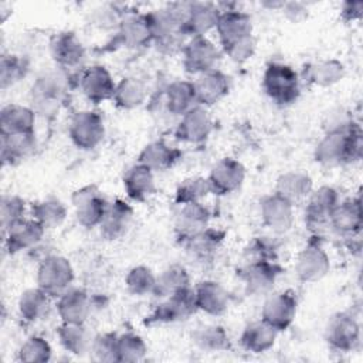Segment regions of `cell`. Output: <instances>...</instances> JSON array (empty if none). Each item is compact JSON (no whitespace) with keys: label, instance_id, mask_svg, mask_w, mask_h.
I'll return each mask as SVG.
<instances>
[{"label":"cell","instance_id":"obj_1","mask_svg":"<svg viewBox=\"0 0 363 363\" xmlns=\"http://www.w3.org/2000/svg\"><path fill=\"white\" fill-rule=\"evenodd\" d=\"M363 153V132L359 123L349 121L329 129L318 142L313 157L325 167H337L359 162Z\"/></svg>","mask_w":363,"mask_h":363},{"label":"cell","instance_id":"obj_2","mask_svg":"<svg viewBox=\"0 0 363 363\" xmlns=\"http://www.w3.org/2000/svg\"><path fill=\"white\" fill-rule=\"evenodd\" d=\"M71 79L62 68L41 72L30 88V106L43 118H54L67 101Z\"/></svg>","mask_w":363,"mask_h":363},{"label":"cell","instance_id":"obj_3","mask_svg":"<svg viewBox=\"0 0 363 363\" xmlns=\"http://www.w3.org/2000/svg\"><path fill=\"white\" fill-rule=\"evenodd\" d=\"M190 3H172L162 9L147 13L153 41L166 51L184 47V24L189 16Z\"/></svg>","mask_w":363,"mask_h":363},{"label":"cell","instance_id":"obj_4","mask_svg":"<svg viewBox=\"0 0 363 363\" xmlns=\"http://www.w3.org/2000/svg\"><path fill=\"white\" fill-rule=\"evenodd\" d=\"M262 89L278 105H291L301 95L299 74L288 64L271 62L262 75Z\"/></svg>","mask_w":363,"mask_h":363},{"label":"cell","instance_id":"obj_5","mask_svg":"<svg viewBox=\"0 0 363 363\" xmlns=\"http://www.w3.org/2000/svg\"><path fill=\"white\" fill-rule=\"evenodd\" d=\"M75 274L71 262L62 255L45 257L37 269V286L51 298H58L72 286Z\"/></svg>","mask_w":363,"mask_h":363},{"label":"cell","instance_id":"obj_6","mask_svg":"<svg viewBox=\"0 0 363 363\" xmlns=\"http://www.w3.org/2000/svg\"><path fill=\"white\" fill-rule=\"evenodd\" d=\"M72 145L81 150H94L105 138V123L102 116L92 109L77 112L68 128Z\"/></svg>","mask_w":363,"mask_h":363},{"label":"cell","instance_id":"obj_7","mask_svg":"<svg viewBox=\"0 0 363 363\" xmlns=\"http://www.w3.org/2000/svg\"><path fill=\"white\" fill-rule=\"evenodd\" d=\"M71 203L77 221L85 228L99 227L109 206L96 184H85L72 191Z\"/></svg>","mask_w":363,"mask_h":363},{"label":"cell","instance_id":"obj_8","mask_svg":"<svg viewBox=\"0 0 363 363\" xmlns=\"http://www.w3.org/2000/svg\"><path fill=\"white\" fill-rule=\"evenodd\" d=\"M194 292L191 288L162 298V302L146 318L147 325H166L187 320L197 312Z\"/></svg>","mask_w":363,"mask_h":363},{"label":"cell","instance_id":"obj_9","mask_svg":"<svg viewBox=\"0 0 363 363\" xmlns=\"http://www.w3.org/2000/svg\"><path fill=\"white\" fill-rule=\"evenodd\" d=\"M325 340L335 352H354L360 345V325L352 313L337 312L326 323Z\"/></svg>","mask_w":363,"mask_h":363},{"label":"cell","instance_id":"obj_10","mask_svg":"<svg viewBox=\"0 0 363 363\" xmlns=\"http://www.w3.org/2000/svg\"><path fill=\"white\" fill-rule=\"evenodd\" d=\"M282 271L278 261L252 259L240 271V278L248 295L264 296L272 292Z\"/></svg>","mask_w":363,"mask_h":363},{"label":"cell","instance_id":"obj_11","mask_svg":"<svg viewBox=\"0 0 363 363\" xmlns=\"http://www.w3.org/2000/svg\"><path fill=\"white\" fill-rule=\"evenodd\" d=\"M182 55L184 69L197 77L217 68L221 51L208 37H191L184 44Z\"/></svg>","mask_w":363,"mask_h":363},{"label":"cell","instance_id":"obj_12","mask_svg":"<svg viewBox=\"0 0 363 363\" xmlns=\"http://www.w3.org/2000/svg\"><path fill=\"white\" fill-rule=\"evenodd\" d=\"M252 30V18L248 13L238 9L220 10L216 33L218 35L223 51L244 40L254 37Z\"/></svg>","mask_w":363,"mask_h":363},{"label":"cell","instance_id":"obj_13","mask_svg":"<svg viewBox=\"0 0 363 363\" xmlns=\"http://www.w3.org/2000/svg\"><path fill=\"white\" fill-rule=\"evenodd\" d=\"M339 201V193L332 186H320L319 189L312 190L305 206L306 227L313 233H319L329 227L332 211Z\"/></svg>","mask_w":363,"mask_h":363},{"label":"cell","instance_id":"obj_14","mask_svg":"<svg viewBox=\"0 0 363 363\" xmlns=\"http://www.w3.org/2000/svg\"><path fill=\"white\" fill-rule=\"evenodd\" d=\"M296 309L298 301L292 291L271 292L264 301L261 319L275 330L284 332L292 325L296 316Z\"/></svg>","mask_w":363,"mask_h":363},{"label":"cell","instance_id":"obj_15","mask_svg":"<svg viewBox=\"0 0 363 363\" xmlns=\"http://www.w3.org/2000/svg\"><path fill=\"white\" fill-rule=\"evenodd\" d=\"M77 84L82 95L95 105L112 101L116 86L111 72L104 65H91L84 68L78 75Z\"/></svg>","mask_w":363,"mask_h":363},{"label":"cell","instance_id":"obj_16","mask_svg":"<svg viewBox=\"0 0 363 363\" xmlns=\"http://www.w3.org/2000/svg\"><path fill=\"white\" fill-rule=\"evenodd\" d=\"M330 258L318 241H309L298 254L295 261V274L302 282H318L328 275Z\"/></svg>","mask_w":363,"mask_h":363},{"label":"cell","instance_id":"obj_17","mask_svg":"<svg viewBox=\"0 0 363 363\" xmlns=\"http://www.w3.org/2000/svg\"><path fill=\"white\" fill-rule=\"evenodd\" d=\"M211 193L227 196L237 191L245 180L244 164L234 157L220 159L211 169L208 177Z\"/></svg>","mask_w":363,"mask_h":363},{"label":"cell","instance_id":"obj_18","mask_svg":"<svg viewBox=\"0 0 363 363\" xmlns=\"http://www.w3.org/2000/svg\"><path fill=\"white\" fill-rule=\"evenodd\" d=\"M50 52L57 67L65 71L79 68L86 58L85 45L72 31L55 34L50 44Z\"/></svg>","mask_w":363,"mask_h":363},{"label":"cell","instance_id":"obj_19","mask_svg":"<svg viewBox=\"0 0 363 363\" xmlns=\"http://www.w3.org/2000/svg\"><path fill=\"white\" fill-rule=\"evenodd\" d=\"M214 129V122L207 108L194 106L184 113L176 128V136L179 140L191 145L204 143Z\"/></svg>","mask_w":363,"mask_h":363},{"label":"cell","instance_id":"obj_20","mask_svg":"<svg viewBox=\"0 0 363 363\" xmlns=\"http://www.w3.org/2000/svg\"><path fill=\"white\" fill-rule=\"evenodd\" d=\"M191 82L197 105L204 108L213 106L220 102L223 98L227 96L231 88L230 77L218 68L197 75L196 79Z\"/></svg>","mask_w":363,"mask_h":363},{"label":"cell","instance_id":"obj_21","mask_svg":"<svg viewBox=\"0 0 363 363\" xmlns=\"http://www.w3.org/2000/svg\"><path fill=\"white\" fill-rule=\"evenodd\" d=\"M259 216L262 223L274 233H285L294 223V204L278 193L267 194L259 201Z\"/></svg>","mask_w":363,"mask_h":363},{"label":"cell","instance_id":"obj_22","mask_svg":"<svg viewBox=\"0 0 363 363\" xmlns=\"http://www.w3.org/2000/svg\"><path fill=\"white\" fill-rule=\"evenodd\" d=\"M116 38L126 48H140L153 43L147 13L128 11L122 14L118 24Z\"/></svg>","mask_w":363,"mask_h":363},{"label":"cell","instance_id":"obj_23","mask_svg":"<svg viewBox=\"0 0 363 363\" xmlns=\"http://www.w3.org/2000/svg\"><path fill=\"white\" fill-rule=\"evenodd\" d=\"M363 225L360 197L339 201L332 211L329 227L340 237L352 240L360 234Z\"/></svg>","mask_w":363,"mask_h":363},{"label":"cell","instance_id":"obj_24","mask_svg":"<svg viewBox=\"0 0 363 363\" xmlns=\"http://www.w3.org/2000/svg\"><path fill=\"white\" fill-rule=\"evenodd\" d=\"M91 295L84 288H68L57 298V312L61 322L85 323L92 313Z\"/></svg>","mask_w":363,"mask_h":363},{"label":"cell","instance_id":"obj_25","mask_svg":"<svg viewBox=\"0 0 363 363\" xmlns=\"http://www.w3.org/2000/svg\"><path fill=\"white\" fill-rule=\"evenodd\" d=\"M225 233L217 228L207 227L199 234L190 237L182 242L186 248L187 255L200 264H208L216 259L220 250L223 248Z\"/></svg>","mask_w":363,"mask_h":363},{"label":"cell","instance_id":"obj_26","mask_svg":"<svg viewBox=\"0 0 363 363\" xmlns=\"http://www.w3.org/2000/svg\"><path fill=\"white\" fill-rule=\"evenodd\" d=\"M211 218L210 208L201 203H189L180 206L174 220V233L179 241L184 242L208 227Z\"/></svg>","mask_w":363,"mask_h":363},{"label":"cell","instance_id":"obj_27","mask_svg":"<svg viewBox=\"0 0 363 363\" xmlns=\"http://www.w3.org/2000/svg\"><path fill=\"white\" fill-rule=\"evenodd\" d=\"M45 234V228L34 218H24L9 228L4 235V247L10 254L31 250L38 245Z\"/></svg>","mask_w":363,"mask_h":363},{"label":"cell","instance_id":"obj_28","mask_svg":"<svg viewBox=\"0 0 363 363\" xmlns=\"http://www.w3.org/2000/svg\"><path fill=\"white\" fill-rule=\"evenodd\" d=\"M133 218V208L130 204L121 199H115L109 203L102 223L99 224L101 235L108 241H116L122 238L130 228Z\"/></svg>","mask_w":363,"mask_h":363},{"label":"cell","instance_id":"obj_29","mask_svg":"<svg viewBox=\"0 0 363 363\" xmlns=\"http://www.w3.org/2000/svg\"><path fill=\"white\" fill-rule=\"evenodd\" d=\"M193 292L197 309L207 315L220 316L225 313L230 306V294L217 281H201L197 284Z\"/></svg>","mask_w":363,"mask_h":363},{"label":"cell","instance_id":"obj_30","mask_svg":"<svg viewBox=\"0 0 363 363\" xmlns=\"http://www.w3.org/2000/svg\"><path fill=\"white\" fill-rule=\"evenodd\" d=\"M220 17V7L214 3L193 1L184 24L186 37H207L211 30H216Z\"/></svg>","mask_w":363,"mask_h":363},{"label":"cell","instance_id":"obj_31","mask_svg":"<svg viewBox=\"0 0 363 363\" xmlns=\"http://www.w3.org/2000/svg\"><path fill=\"white\" fill-rule=\"evenodd\" d=\"M37 149L35 132L28 133H0V156L3 164L14 166L30 157Z\"/></svg>","mask_w":363,"mask_h":363},{"label":"cell","instance_id":"obj_32","mask_svg":"<svg viewBox=\"0 0 363 363\" xmlns=\"http://www.w3.org/2000/svg\"><path fill=\"white\" fill-rule=\"evenodd\" d=\"M123 189L133 201H146L156 191L155 172L142 163H135L123 174Z\"/></svg>","mask_w":363,"mask_h":363},{"label":"cell","instance_id":"obj_33","mask_svg":"<svg viewBox=\"0 0 363 363\" xmlns=\"http://www.w3.org/2000/svg\"><path fill=\"white\" fill-rule=\"evenodd\" d=\"M182 157V152L164 140H153L147 143L139 153L138 162L150 170L164 172L172 169Z\"/></svg>","mask_w":363,"mask_h":363},{"label":"cell","instance_id":"obj_34","mask_svg":"<svg viewBox=\"0 0 363 363\" xmlns=\"http://www.w3.org/2000/svg\"><path fill=\"white\" fill-rule=\"evenodd\" d=\"M163 104L170 115L182 118L190 109L197 106L193 82L184 79L170 82L163 91Z\"/></svg>","mask_w":363,"mask_h":363},{"label":"cell","instance_id":"obj_35","mask_svg":"<svg viewBox=\"0 0 363 363\" xmlns=\"http://www.w3.org/2000/svg\"><path fill=\"white\" fill-rule=\"evenodd\" d=\"M51 296L41 288H28L21 292L17 308L21 319L27 323H38L50 315Z\"/></svg>","mask_w":363,"mask_h":363},{"label":"cell","instance_id":"obj_36","mask_svg":"<svg viewBox=\"0 0 363 363\" xmlns=\"http://www.w3.org/2000/svg\"><path fill=\"white\" fill-rule=\"evenodd\" d=\"M37 113L31 106L20 104H9L0 112V133H28L34 132Z\"/></svg>","mask_w":363,"mask_h":363},{"label":"cell","instance_id":"obj_37","mask_svg":"<svg viewBox=\"0 0 363 363\" xmlns=\"http://www.w3.org/2000/svg\"><path fill=\"white\" fill-rule=\"evenodd\" d=\"M313 190L312 177L301 170H289L282 173L275 183V193L289 200L292 204L303 201Z\"/></svg>","mask_w":363,"mask_h":363},{"label":"cell","instance_id":"obj_38","mask_svg":"<svg viewBox=\"0 0 363 363\" xmlns=\"http://www.w3.org/2000/svg\"><path fill=\"white\" fill-rule=\"evenodd\" d=\"M57 337L61 346L71 354L82 357L91 352L94 336L85 323H65L57 328Z\"/></svg>","mask_w":363,"mask_h":363},{"label":"cell","instance_id":"obj_39","mask_svg":"<svg viewBox=\"0 0 363 363\" xmlns=\"http://www.w3.org/2000/svg\"><path fill=\"white\" fill-rule=\"evenodd\" d=\"M278 333V330H275L262 319L254 320L244 328L240 336V343L247 352L255 354L265 353L275 345Z\"/></svg>","mask_w":363,"mask_h":363},{"label":"cell","instance_id":"obj_40","mask_svg":"<svg viewBox=\"0 0 363 363\" xmlns=\"http://www.w3.org/2000/svg\"><path fill=\"white\" fill-rule=\"evenodd\" d=\"M346 75V68L336 58L320 60L309 64L305 68V79L316 86L328 88L340 82Z\"/></svg>","mask_w":363,"mask_h":363},{"label":"cell","instance_id":"obj_41","mask_svg":"<svg viewBox=\"0 0 363 363\" xmlns=\"http://www.w3.org/2000/svg\"><path fill=\"white\" fill-rule=\"evenodd\" d=\"M193 345L201 352L220 353L231 349V340L221 325H201L191 332Z\"/></svg>","mask_w":363,"mask_h":363},{"label":"cell","instance_id":"obj_42","mask_svg":"<svg viewBox=\"0 0 363 363\" xmlns=\"http://www.w3.org/2000/svg\"><path fill=\"white\" fill-rule=\"evenodd\" d=\"M147 98V89L142 79L136 77H125L116 82L112 101L119 109L130 111L142 106Z\"/></svg>","mask_w":363,"mask_h":363},{"label":"cell","instance_id":"obj_43","mask_svg":"<svg viewBox=\"0 0 363 363\" xmlns=\"http://www.w3.org/2000/svg\"><path fill=\"white\" fill-rule=\"evenodd\" d=\"M191 288L190 286V275L189 271L180 265L173 264L164 268L157 277H156V285L153 295L157 298H166L173 294L182 292Z\"/></svg>","mask_w":363,"mask_h":363},{"label":"cell","instance_id":"obj_44","mask_svg":"<svg viewBox=\"0 0 363 363\" xmlns=\"http://www.w3.org/2000/svg\"><path fill=\"white\" fill-rule=\"evenodd\" d=\"M67 214L65 204L55 197L43 199L31 206V218L38 221L45 230L60 227L65 221Z\"/></svg>","mask_w":363,"mask_h":363},{"label":"cell","instance_id":"obj_45","mask_svg":"<svg viewBox=\"0 0 363 363\" xmlns=\"http://www.w3.org/2000/svg\"><path fill=\"white\" fill-rule=\"evenodd\" d=\"M211 193L210 183L207 177L194 176L184 179L176 189L174 203L177 206L189 204V203H201Z\"/></svg>","mask_w":363,"mask_h":363},{"label":"cell","instance_id":"obj_46","mask_svg":"<svg viewBox=\"0 0 363 363\" xmlns=\"http://www.w3.org/2000/svg\"><path fill=\"white\" fill-rule=\"evenodd\" d=\"M28 72V62L17 54H3L0 58V86L7 89L20 82Z\"/></svg>","mask_w":363,"mask_h":363},{"label":"cell","instance_id":"obj_47","mask_svg":"<svg viewBox=\"0 0 363 363\" xmlns=\"http://www.w3.org/2000/svg\"><path fill=\"white\" fill-rule=\"evenodd\" d=\"M126 289L135 296H145L155 292L156 275L146 265H136L130 268L125 277Z\"/></svg>","mask_w":363,"mask_h":363},{"label":"cell","instance_id":"obj_48","mask_svg":"<svg viewBox=\"0 0 363 363\" xmlns=\"http://www.w3.org/2000/svg\"><path fill=\"white\" fill-rule=\"evenodd\" d=\"M147 346L142 336L133 332L118 335V362L135 363L145 359Z\"/></svg>","mask_w":363,"mask_h":363},{"label":"cell","instance_id":"obj_49","mask_svg":"<svg viewBox=\"0 0 363 363\" xmlns=\"http://www.w3.org/2000/svg\"><path fill=\"white\" fill-rule=\"evenodd\" d=\"M51 345L41 336H30L17 352L18 362L24 363H47L51 360Z\"/></svg>","mask_w":363,"mask_h":363},{"label":"cell","instance_id":"obj_50","mask_svg":"<svg viewBox=\"0 0 363 363\" xmlns=\"http://www.w3.org/2000/svg\"><path fill=\"white\" fill-rule=\"evenodd\" d=\"M26 201L17 194H4L0 201V223L3 233L24 220Z\"/></svg>","mask_w":363,"mask_h":363},{"label":"cell","instance_id":"obj_51","mask_svg":"<svg viewBox=\"0 0 363 363\" xmlns=\"http://www.w3.org/2000/svg\"><path fill=\"white\" fill-rule=\"evenodd\" d=\"M89 353L96 362H118V335L113 332H104L94 336Z\"/></svg>","mask_w":363,"mask_h":363},{"label":"cell","instance_id":"obj_52","mask_svg":"<svg viewBox=\"0 0 363 363\" xmlns=\"http://www.w3.org/2000/svg\"><path fill=\"white\" fill-rule=\"evenodd\" d=\"M250 261L252 259H267L277 261L278 258V247L274 241L267 240V237L254 238L247 248Z\"/></svg>","mask_w":363,"mask_h":363},{"label":"cell","instance_id":"obj_53","mask_svg":"<svg viewBox=\"0 0 363 363\" xmlns=\"http://www.w3.org/2000/svg\"><path fill=\"white\" fill-rule=\"evenodd\" d=\"M255 47H257V41L255 37H251L248 40H244L227 50H224L223 52L234 62L237 64H242L245 61H248L254 52H255Z\"/></svg>","mask_w":363,"mask_h":363},{"label":"cell","instance_id":"obj_54","mask_svg":"<svg viewBox=\"0 0 363 363\" xmlns=\"http://www.w3.org/2000/svg\"><path fill=\"white\" fill-rule=\"evenodd\" d=\"M363 16V1H345L340 7V17L343 21H357Z\"/></svg>","mask_w":363,"mask_h":363},{"label":"cell","instance_id":"obj_55","mask_svg":"<svg viewBox=\"0 0 363 363\" xmlns=\"http://www.w3.org/2000/svg\"><path fill=\"white\" fill-rule=\"evenodd\" d=\"M282 13L285 17L294 23H298L306 17V6L299 1H285L282 6Z\"/></svg>","mask_w":363,"mask_h":363}]
</instances>
